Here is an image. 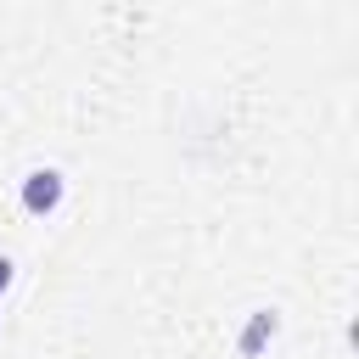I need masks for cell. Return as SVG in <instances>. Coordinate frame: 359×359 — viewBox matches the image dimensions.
<instances>
[{"label":"cell","instance_id":"cell-3","mask_svg":"<svg viewBox=\"0 0 359 359\" xmlns=\"http://www.w3.org/2000/svg\"><path fill=\"white\" fill-rule=\"evenodd\" d=\"M11 286V258H0V292Z\"/></svg>","mask_w":359,"mask_h":359},{"label":"cell","instance_id":"cell-1","mask_svg":"<svg viewBox=\"0 0 359 359\" xmlns=\"http://www.w3.org/2000/svg\"><path fill=\"white\" fill-rule=\"evenodd\" d=\"M62 196H67V180H62L56 168H34V174L22 180V208H28V213H56Z\"/></svg>","mask_w":359,"mask_h":359},{"label":"cell","instance_id":"cell-2","mask_svg":"<svg viewBox=\"0 0 359 359\" xmlns=\"http://www.w3.org/2000/svg\"><path fill=\"white\" fill-rule=\"evenodd\" d=\"M275 331H280V314H275V309H252L247 325H241V337H236V353H241V359H258Z\"/></svg>","mask_w":359,"mask_h":359}]
</instances>
